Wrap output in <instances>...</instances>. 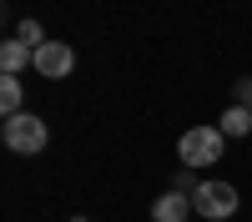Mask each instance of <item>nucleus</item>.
Masks as SVG:
<instances>
[{
    "label": "nucleus",
    "instance_id": "f257e3e1",
    "mask_svg": "<svg viewBox=\"0 0 252 222\" xmlns=\"http://www.w3.org/2000/svg\"><path fill=\"white\" fill-rule=\"evenodd\" d=\"M0 141L15 152V157H35V152H46V121H40L35 111H20V116H5V127H0Z\"/></svg>",
    "mask_w": 252,
    "mask_h": 222
},
{
    "label": "nucleus",
    "instance_id": "f03ea898",
    "mask_svg": "<svg viewBox=\"0 0 252 222\" xmlns=\"http://www.w3.org/2000/svg\"><path fill=\"white\" fill-rule=\"evenodd\" d=\"M192 207H197V217H207V222H227V217H237L242 197H237V187H232V182H217V177H207V182H197V192H192Z\"/></svg>",
    "mask_w": 252,
    "mask_h": 222
},
{
    "label": "nucleus",
    "instance_id": "7ed1b4c3",
    "mask_svg": "<svg viewBox=\"0 0 252 222\" xmlns=\"http://www.w3.org/2000/svg\"><path fill=\"white\" fill-rule=\"evenodd\" d=\"M222 147H227L222 127H192L177 141V157H182V167H212V161H222Z\"/></svg>",
    "mask_w": 252,
    "mask_h": 222
},
{
    "label": "nucleus",
    "instance_id": "20e7f679",
    "mask_svg": "<svg viewBox=\"0 0 252 222\" xmlns=\"http://www.w3.org/2000/svg\"><path fill=\"white\" fill-rule=\"evenodd\" d=\"M31 71H40L46 81H61V76L76 71V51L66 46V40H46V46L35 51V66H31Z\"/></svg>",
    "mask_w": 252,
    "mask_h": 222
},
{
    "label": "nucleus",
    "instance_id": "39448f33",
    "mask_svg": "<svg viewBox=\"0 0 252 222\" xmlns=\"http://www.w3.org/2000/svg\"><path fill=\"white\" fill-rule=\"evenodd\" d=\"M187 217H192V197L177 192V187L152 202V222H187Z\"/></svg>",
    "mask_w": 252,
    "mask_h": 222
},
{
    "label": "nucleus",
    "instance_id": "423d86ee",
    "mask_svg": "<svg viewBox=\"0 0 252 222\" xmlns=\"http://www.w3.org/2000/svg\"><path fill=\"white\" fill-rule=\"evenodd\" d=\"M0 66H5V76H20L26 66H35V51L26 46V40H5V46H0Z\"/></svg>",
    "mask_w": 252,
    "mask_h": 222
},
{
    "label": "nucleus",
    "instance_id": "0eeeda50",
    "mask_svg": "<svg viewBox=\"0 0 252 222\" xmlns=\"http://www.w3.org/2000/svg\"><path fill=\"white\" fill-rule=\"evenodd\" d=\"M217 127H222V136H232V141H237V136H252V111L242 106V101H232V106L222 111Z\"/></svg>",
    "mask_w": 252,
    "mask_h": 222
},
{
    "label": "nucleus",
    "instance_id": "6e6552de",
    "mask_svg": "<svg viewBox=\"0 0 252 222\" xmlns=\"http://www.w3.org/2000/svg\"><path fill=\"white\" fill-rule=\"evenodd\" d=\"M0 111H5V116H20V111H26V91H20V76H5V81H0Z\"/></svg>",
    "mask_w": 252,
    "mask_h": 222
},
{
    "label": "nucleus",
    "instance_id": "1a4fd4ad",
    "mask_svg": "<svg viewBox=\"0 0 252 222\" xmlns=\"http://www.w3.org/2000/svg\"><path fill=\"white\" fill-rule=\"evenodd\" d=\"M15 40H26L31 51H40V46H46L51 35H46V26H40V20H31V15H26V20H20V26H15Z\"/></svg>",
    "mask_w": 252,
    "mask_h": 222
},
{
    "label": "nucleus",
    "instance_id": "9d476101",
    "mask_svg": "<svg viewBox=\"0 0 252 222\" xmlns=\"http://www.w3.org/2000/svg\"><path fill=\"white\" fill-rule=\"evenodd\" d=\"M237 101L252 111V76H242V81H237Z\"/></svg>",
    "mask_w": 252,
    "mask_h": 222
},
{
    "label": "nucleus",
    "instance_id": "9b49d317",
    "mask_svg": "<svg viewBox=\"0 0 252 222\" xmlns=\"http://www.w3.org/2000/svg\"><path fill=\"white\" fill-rule=\"evenodd\" d=\"M177 192H187V197L197 192V187H192V167H182V172H177Z\"/></svg>",
    "mask_w": 252,
    "mask_h": 222
},
{
    "label": "nucleus",
    "instance_id": "f8f14e48",
    "mask_svg": "<svg viewBox=\"0 0 252 222\" xmlns=\"http://www.w3.org/2000/svg\"><path fill=\"white\" fill-rule=\"evenodd\" d=\"M71 222H91V217H71Z\"/></svg>",
    "mask_w": 252,
    "mask_h": 222
}]
</instances>
